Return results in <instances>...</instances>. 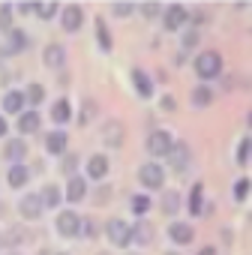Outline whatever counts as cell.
Listing matches in <instances>:
<instances>
[{
    "mask_svg": "<svg viewBox=\"0 0 252 255\" xmlns=\"http://www.w3.org/2000/svg\"><path fill=\"white\" fill-rule=\"evenodd\" d=\"M222 72V57L216 54V51H201L198 57H195V75L201 78V81H210V78H216Z\"/></svg>",
    "mask_w": 252,
    "mask_h": 255,
    "instance_id": "6da1fadb",
    "label": "cell"
},
{
    "mask_svg": "<svg viewBox=\"0 0 252 255\" xmlns=\"http://www.w3.org/2000/svg\"><path fill=\"white\" fill-rule=\"evenodd\" d=\"M78 225H81V216L75 210H60V216L54 219V228L60 237H78Z\"/></svg>",
    "mask_w": 252,
    "mask_h": 255,
    "instance_id": "7a4b0ae2",
    "label": "cell"
},
{
    "mask_svg": "<svg viewBox=\"0 0 252 255\" xmlns=\"http://www.w3.org/2000/svg\"><path fill=\"white\" fill-rule=\"evenodd\" d=\"M138 177H141V183H144L147 189H162V186H165V171H162V165H156V162H144L141 171H138Z\"/></svg>",
    "mask_w": 252,
    "mask_h": 255,
    "instance_id": "3957f363",
    "label": "cell"
},
{
    "mask_svg": "<svg viewBox=\"0 0 252 255\" xmlns=\"http://www.w3.org/2000/svg\"><path fill=\"white\" fill-rule=\"evenodd\" d=\"M171 147H174L171 132H165V129L150 132V138H147V150H150L153 156H168V150H171Z\"/></svg>",
    "mask_w": 252,
    "mask_h": 255,
    "instance_id": "277c9868",
    "label": "cell"
},
{
    "mask_svg": "<svg viewBox=\"0 0 252 255\" xmlns=\"http://www.w3.org/2000/svg\"><path fill=\"white\" fill-rule=\"evenodd\" d=\"M105 234H108V240L114 243V246H129L132 240H129V225H126L123 219H111L108 225H105Z\"/></svg>",
    "mask_w": 252,
    "mask_h": 255,
    "instance_id": "5b68a950",
    "label": "cell"
},
{
    "mask_svg": "<svg viewBox=\"0 0 252 255\" xmlns=\"http://www.w3.org/2000/svg\"><path fill=\"white\" fill-rule=\"evenodd\" d=\"M60 24H63V30H66V33H75V30L84 24V9H81L78 3L63 6V12H60Z\"/></svg>",
    "mask_w": 252,
    "mask_h": 255,
    "instance_id": "8992f818",
    "label": "cell"
},
{
    "mask_svg": "<svg viewBox=\"0 0 252 255\" xmlns=\"http://www.w3.org/2000/svg\"><path fill=\"white\" fill-rule=\"evenodd\" d=\"M168 156H171V168H174L177 174H183V171H189V159H192V156H189V147H186L183 141H180V144L174 141V147L168 150Z\"/></svg>",
    "mask_w": 252,
    "mask_h": 255,
    "instance_id": "52a82bcc",
    "label": "cell"
},
{
    "mask_svg": "<svg viewBox=\"0 0 252 255\" xmlns=\"http://www.w3.org/2000/svg\"><path fill=\"white\" fill-rule=\"evenodd\" d=\"M186 18H189L186 6H180V3L168 6V9H165V30H180V27L186 24Z\"/></svg>",
    "mask_w": 252,
    "mask_h": 255,
    "instance_id": "ba28073f",
    "label": "cell"
},
{
    "mask_svg": "<svg viewBox=\"0 0 252 255\" xmlns=\"http://www.w3.org/2000/svg\"><path fill=\"white\" fill-rule=\"evenodd\" d=\"M42 201H39V195H24L21 198V204H18V213L24 216V219H39L42 216Z\"/></svg>",
    "mask_w": 252,
    "mask_h": 255,
    "instance_id": "9c48e42d",
    "label": "cell"
},
{
    "mask_svg": "<svg viewBox=\"0 0 252 255\" xmlns=\"http://www.w3.org/2000/svg\"><path fill=\"white\" fill-rule=\"evenodd\" d=\"M42 60H45V66H51V69H60V66L66 63V51H63V45H57V42L45 45V51H42Z\"/></svg>",
    "mask_w": 252,
    "mask_h": 255,
    "instance_id": "30bf717a",
    "label": "cell"
},
{
    "mask_svg": "<svg viewBox=\"0 0 252 255\" xmlns=\"http://www.w3.org/2000/svg\"><path fill=\"white\" fill-rule=\"evenodd\" d=\"M168 237H171L174 243L186 246V243H192L195 231H192V225H189V222H171V228H168Z\"/></svg>",
    "mask_w": 252,
    "mask_h": 255,
    "instance_id": "8fae6325",
    "label": "cell"
},
{
    "mask_svg": "<svg viewBox=\"0 0 252 255\" xmlns=\"http://www.w3.org/2000/svg\"><path fill=\"white\" fill-rule=\"evenodd\" d=\"M102 141L111 144V147H120V144H123V126H120V120H108V123H105Z\"/></svg>",
    "mask_w": 252,
    "mask_h": 255,
    "instance_id": "7c38bea8",
    "label": "cell"
},
{
    "mask_svg": "<svg viewBox=\"0 0 252 255\" xmlns=\"http://www.w3.org/2000/svg\"><path fill=\"white\" fill-rule=\"evenodd\" d=\"M27 180H30V168L27 165H12L9 171H6V183L12 186V189H21V186H27Z\"/></svg>",
    "mask_w": 252,
    "mask_h": 255,
    "instance_id": "4fadbf2b",
    "label": "cell"
},
{
    "mask_svg": "<svg viewBox=\"0 0 252 255\" xmlns=\"http://www.w3.org/2000/svg\"><path fill=\"white\" fill-rule=\"evenodd\" d=\"M66 141H69V138H66V132H63V129H54V132H48V135H45V150H48V153H54V156H60V153L66 150Z\"/></svg>",
    "mask_w": 252,
    "mask_h": 255,
    "instance_id": "5bb4252c",
    "label": "cell"
},
{
    "mask_svg": "<svg viewBox=\"0 0 252 255\" xmlns=\"http://www.w3.org/2000/svg\"><path fill=\"white\" fill-rule=\"evenodd\" d=\"M108 156H102V153H96V156H90L87 159V174L93 177V180H102L105 174H108Z\"/></svg>",
    "mask_w": 252,
    "mask_h": 255,
    "instance_id": "9a60e30c",
    "label": "cell"
},
{
    "mask_svg": "<svg viewBox=\"0 0 252 255\" xmlns=\"http://www.w3.org/2000/svg\"><path fill=\"white\" fill-rule=\"evenodd\" d=\"M129 240H135V243L147 246V243L153 240V225H150V222H135V225L129 228Z\"/></svg>",
    "mask_w": 252,
    "mask_h": 255,
    "instance_id": "2e32d148",
    "label": "cell"
},
{
    "mask_svg": "<svg viewBox=\"0 0 252 255\" xmlns=\"http://www.w3.org/2000/svg\"><path fill=\"white\" fill-rule=\"evenodd\" d=\"M84 195H87V183H84V177L72 174L69 183H66V198H69V201H81Z\"/></svg>",
    "mask_w": 252,
    "mask_h": 255,
    "instance_id": "e0dca14e",
    "label": "cell"
},
{
    "mask_svg": "<svg viewBox=\"0 0 252 255\" xmlns=\"http://www.w3.org/2000/svg\"><path fill=\"white\" fill-rule=\"evenodd\" d=\"M39 114L36 111H21V117H18V129L24 132V135H33L36 129H39Z\"/></svg>",
    "mask_w": 252,
    "mask_h": 255,
    "instance_id": "ac0fdd59",
    "label": "cell"
},
{
    "mask_svg": "<svg viewBox=\"0 0 252 255\" xmlns=\"http://www.w3.org/2000/svg\"><path fill=\"white\" fill-rule=\"evenodd\" d=\"M21 108H24V93L9 90V93L3 96V111H9V114H21Z\"/></svg>",
    "mask_w": 252,
    "mask_h": 255,
    "instance_id": "d6986e66",
    "label": "cell"
},
{
    "mask_svg": "<svg viewBox=\"0 0 252 255\" xmlns=\"http://www.w3.org/2000/svg\"><path fill=\"white\" fill-rule=\"evenodd\" d=\"M132 84H135V90H138V96H150L153 93V84H150V78L141 72V69H132Z\"/></svg>",
    "mask_w": 252,
    "mask_h": 255,
    "instance_id": "ffe728a7",
    "label": "cell"
},
{
    "mask_svg": "<svg viewBox=\"0 0 252 255\" xmlns=\"http://www.w3.org/2000/svg\"><path fill=\"white\" fill-rule=\"evenodd\" d=\"M24 153H27V147H24V141H18V138H15V141H9V144H6V150H3V156H6L12 165H18V162L24 159Z\"/></svg>",
    "mask_w": 252,
    "mask_h": 255,
    "instance_id": "44dd1931",
    "label": "cell"
},
{
    "mask_svg": "<svg viewBox=\"0 0 252 255\" xmlns=\"http://www.w3.org/2000/svg\"><path fill=\"white\" fill-rule=\"evenodd\" d=\"M72 117V108H69V102L66 99H57L54 105H51V120L54 123H66Z\"/></svg>",
    "mask_w": 252,
    "mask_h": 255,
    "instance_id": "7402d4cb",
    "label": "cell"
},
{
    "mask_svg": "<svg viewBox=\"0 0 252 255\" xmlns=\"http://www.w3.org/2000/svg\"><path fill=\"white\" fill-rule=\"evenodd\" d=\"M6 48H9V51H24V48H27V36H24L21 30L12 27L9 36H6Z\"/></svg>",
    "mask_w": 252,
    "mask_h": 255,
    "instance_id": "603a6c76",
    "label": "cell"
},
{
    "mask_svg": "<svg viewBox=\"0 0 252 255\" xmlns=\"http://www.w3.org/2000/svg\"><path fill=\"white\" fill-rule=\"evenodd\" d=\"M39 201H42V207H60V189L57 186H45L39 192Z\"/></svg>",
    "mask_w": 252,
    "mask_h": 255,
    "instance_id": "cb8c5ba5",
    "label": "cell"
},
{
    "mask_svg": "<svg viewBox=\"0 0 252 255\" xmlns=\"http://www.w3.org/2000/svg\"><path fill=\"white\" fill-rule=\"evenodd\" d=\"M210 102H213V90H210V87H204V84H201V87H195V90H192V105H195V108L210 105Z\"/></svg>",
    "mask_w": 252,
    "mask_h": 255,
    "instance_id": "d4e9b609",
    "label": "cell"
},
{
    "mask_svg": "<svg viewBox=\"0 0 252 255\" xmlns=\"http://www.w3.org/2000/svg\"><path fill=\"white\" fill-rule=\"evenodd\" d=\"M24 240H27V231H24L21 225H15V228H9V231H6V237L0 240V243H9V246H21Z\"/></svg>",
    "mask_w": 252,
    "mask_h": 255,
    "instance_id": "484cf974",
    "label": "cell"
},
{
    "mask_svg": "<svg viewBox=\"0 0 252 255\" xmlns=\"http://www.w3.org/2000/svg\"><path fill=\"white\" fill-rule=\"evenodd\" d=\"M162 210H165L168 216H174V213L180 210V192H165V198H162Z\"/></svg>",
    "mask_w": 252,
    "mask_h": 255,
    "instance_id": "4316f807",
    "label": "cell"
},
{
    "mask_svg": "<svg viewBox=\"0 0 252 255\" xmlns=\"http://www.w3.org/2000/svg\"><path fill=\"white\" fill-rule=\"evenodd\" d=\"M96 36H99V48L102 51H111V33H108V27H105L102 18L96 21Z\"/></svg>",
    "mask_w": 252,
    "mask_h": 255,
    "instance_id": "83f0119b",
    "label": "cell"
},
{
    "mask_svg": "<svg viewBox=\"0 0 252 255\" xmlns=\"http://www.w3.org/2000/svg\"><path fill=\"white\" fill-rule=\"evenodd\" d=\"M201 192H204V186H201V183H195V186H192V198H189V210H192L195 216H201V213H204V210H201Z\"/></svg>",
    "mask_w": 252,
    "mask_h": 255,
    "instance_id": "f1b7e54d",
    "label": "cell"
},
{
    "mask_svg": "<svg viewBox=\"0 0 252 255\" xmlns=\"http://www.w3.org/2000/svg\"><path fill=\"white\" fill-rule=\"evenodd\" d=\"M24 99H27V102H33V105H39V102L45 99V87H42V84H30V87H27V93H24Z\"/></svg>",
    "mask_w": 252,
    "mask_h": 255,
    "instance_id": "f546056e",
    "label": "cell"
},
{
    "mask_svg": "<svg viewBox=\"0 0 252 255\" xmlns=\"http://www.w3.org/2000/svg\"><path fill=\"white\" fill-rule=\"evenodd\" d=\"M129 204H132V210H135L138 216H144V213L150 210V201H147L144 195H132V201H129Z\"/></svg>",
    "mask_w": 252,
    "mask_h": 255,
    "instance_id": "4dcf8cb0",
    "label": "cell"
},
{
    "mask_svg": "<svg viewBox=\"0 0 252 255\" xmlns=\"http://www.w3.org/2000/svg\"><path fill=\"white\" fill-rule=\"evenodd\" d=\"M33 12H36L39 18H51V15L57 12V3H36V6H33Z\"/></svg>",
    "mask_w": 252,
    "mask_h": 255,
    "instance_id": "1f68e13d",
    "label": "cell"
},
{
    "mask_svg": "<svg viewBox=\"0 0 252 255\" xmlns=\"http://www.w3.org/2000/svg\"><path fill=\"white\" fill-rule=\"evenodd\" d=\"M12 6H0V27H6V30H12Z\"/></svg>",
    "mask_w": 252,
    "mask_h": 255,
    "instance_id": "d6a6232c",
    "label": "cell"
},
{
    "mask_svg": "<svg viewBox=\"0 0 252 255\" xmlns=\"http://www.w3.org/2000/svg\"><path fill=\"white\" fill-rule=\"evenodd\" d=\"M246 192H249V180L243 177V180H237V183H234V198H237V201H243V198H246Z\"/></svg>",
    "mask_w": 252,
    "mask_h": 255,
    "instance_id": "836d02e7",
    "label": "cell"
},
{
    "mask_svg": "<svg viewBox=\"0 0 252 255\" xmlns=\"http://www.w3.org/2000/svg\"><path fill=\"white\" fill-rule=\"evenodd\" d=\"M246 159H249V138H243V141H240V147H237V162H240V165H246Z\"/></svg>",
    "mask_w": 252,
    "mask_h": 255,
    "instance_id": "e575fe53",
    "label": "cell"
},
{
    "mask_svg": "<svg viewBox=\"0 0 252 255\" xmlns=\"http://www.w3.org/2000/svg\"><path fill=\"white\" fill-rule=\"evenodd\" d=\"M111 12H114V15H132V12H135V6H132V3H114V6H111Z\"/></svg>",
    "mask_w": 252,
    "mask_h": 255,
    "instance_id": "d590c367",
    "label": "cell"
},
{
    "mask_svg": "<svg viewBox=\"0 0 252 255\" xmlns=\"http://www.w3.org/2000/svg\"><path fill=\"white\" fill-rule=\"evenodd\" d=\"M159 12H162L159 3H144V6H141V15H147V18H156Z\"/></svg>",
    "mask_w": 252,
    "mask_h": 255,
    "instance_id": "8d00e7d4",
    "label": "cell"
},
{
    "mask_svg": "<svg viewBox=\"0 0 252 255\" xmlns=\"http://www.w3.org/2000/svg\"><path fill=\"white\" fill-rule=\"evenodd\" d=\"M75 165H78V156H72V153H69V156L63 159V171L72 177V174H75Z\"/></svg>",
    "mask_w": 252,
    "mask_h": 255,
    "instance_id": "74e56055",
    "label": "cell"
},
{
    "mask_svg": "<svg viewBox=\"0 0 252 255\" xmlns=\"http://www.w3.org/2000/svg\"><path fill=\"white\" fill-rule=\"evenodd\" d=\"M78 234H81V237H93V222H90V219H84V222L78 225Z\"/></svg>",
    "mask_w": 252,
    "mask_h": 255,
    "instance_id": "f35d334b",
    "label": "cell"
},
{
    "mask_svg": "<svg viewBox=\"0 0 252 255\" xmlns=\"http://www.w3.org/2000/svg\"><path fill=\"white\" fill-rule=\"evenodd\" d=\"M183 45H186V48H195V45H198V33H195V30H189V33L183 36Z\"/></svg>",
    "mask_w": 252,
    "mask_h": 255,
    "instance_id": "ab89813d",
    "label": "cell"
},
{
    "mask_svg": "<svg viewBox=\"0 0 252 255\" xmlns=\"http://www.w3.org/2000/svg\"><path fill=\"white\" fill-rule=\"evenodd\" d=\"M6 129H9V126H6V120H3V117H0V138H3V135H6Z\"/></svg>",
    "mask_w": 252,
    "mask_h": 255,
    "instance_id": "60d3db41",
    "label": "cell"
},
{
    "mask_svg": "<svg viewBox=\"0 0 252 255\" xmlns=\"http://www.w3.org/2000/svg\"><path fill=\"white\" fill-rule=\"evenodd\" d=\"M198 255H216V252H213V246H204V249H201Z\"/></svg>",
    "mask_w": 252,
    "mask_h": 255,
    "instance_id": "b9f144b4",
    "label": "cell"
},
{
    "mask_svg": "<svg viewBox=\"0 0 252 255\" xmlns=\"http://www.w3.org/2000/svg\"><path fill=\"white\" fill-rule=\"evenodd\" d=\"M165 255H177V252H165Z\"/></svg>",
    "mask_w": 252,
    "mask_h": 255,
    "instance_id": "7bdbcfd3",
    "label": "cell"
},
{
    "mask_svg": "<svg viewBox=\"0 0 252 255\" xmlns=\"http://www.w3.org/2000/svg\"><path fill=\"white\" fill-rule=\"evenodd\" d=\"M9 255H18V252H9Z\"/></svg>",
    "mask_w": 252,
    "mask_h": 255,
    "instance_id": "ee69618b",
    "label": "cell"
},
{
    "mask_svg": "<svg viewBox=\"0 0 252 255\" xmlns=\"http://www.w3.org/2000/svg\"><path fill=\"white\" fill-rule=\"evenodd\" d=\"M57 255H66V252H57Z\"/></svg>",
    "mask_w": 252,
    "mask_h": 255,
    "instance_id": "f6af8a7d",
    "label": "cell"
},
{
    "mask_svg": "<svg viewBox=\"0 0 252 255\" xmlns=\"http://www.w3.org/2000/svg\"><path fill=\"white\" fill-rule=\"evenodd\" d=\"M102 255H105V252H102Z\"/></svg>",
    "mask_w": 252,
    "mask_h": 255,
    "instance_id": "bcb514c9",
    "label": "cell"
}]
</instances>
